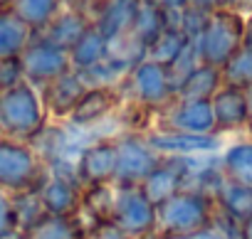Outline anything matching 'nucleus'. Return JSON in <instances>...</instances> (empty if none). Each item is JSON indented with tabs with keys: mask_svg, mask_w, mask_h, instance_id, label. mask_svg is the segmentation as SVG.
<instances>
[{
	"mask_svg": "<svg viewBox=\"0 0 252 239\" xmlns=\"http://www.w3.org/2000/svg\"><path fill=\"white\" fill-rule=\"evenodd\" d=\"M50 126V116L45 111L40 89L25 79L10 89L0 91V136L32 143Z\"/></svg>",
	"mask_w": 252,
	"mask_h": 239,
	"instance_id": "f257e3e1",
	"label": "nucleus"
},
{
	"mask_svg": "<svg viewBox=\"0 0 252 239\" xmlns=\"http://www.w3.org/2000/svg\"><path fill=\"white\" fill-rule=\"evenodd\" d=\"M218 222L215 200L200 190L186 187L156 207V237H176L205 229Z\"/></svg>",
	"mask_w": 252,
	"mask_h": 239,
	"instance_id": "f03ea898",
	"label": "nucleus"
},
{
	"mask_svg": "<svg viewBox=\"0 0 252 239\" xmlns=\"http://www.w3.org/2000/svg\"><path fill=\"white\" fill-rule=\"evenodd\" d=\"M121 96L124 104H129L144 113H161L176 101V89L171 84L168 69L151 62L141 59L131 72L121 81Z\"/></svg>",
	"mask_w": 252,
	"mask_h": 239,
	"instance_id": "7ed1b4c3",
	"label": "nucleus"
},
{
	"mask_svg": "<svg viewBox=\"0 0 252 239\" xmlns=\"http://www.w3.org/2000/svg\"><path fill=\"white\" fill-rule=\"evenodd\" d=\"M242 32H245V15L230 8L213 10L203 32L193 40L200 64L220 69L237 50H242Z\"/></svg>",
	"mask_w": 252,
	"mask_h": 239,
	"instance_id": "20e7f679",
	"label": "nucleus"
},
{
	"mask_svg": "<svg viewBox=\"0 0 252 239\" xmlns=\"http://www.w3.org/2000/svg\"><path fill=\"white\" fill-rule=\"evenodd\" d=\"M45 170H47V163L32 148V143L0 136V190H5L10 195L35 190Z\"/></svg>",
	"mask_w": 252,
	"mask_h": 239,
	"instance_id": "39448f33",
	"label": "nucleus"
},
{
	"mask_svg": "<svg viewBox=\"0 0 252 239\" xmlns=\"http://www.w3.org/2000/svg\"><path fill=\"white\" fill-rule=\"evenodd\" d=\"M119 158H116V173L114 185L116 187H139L151 170L158 165L161 156L146 143L141 131H124L116 136Z\"/></svg>",
	"mask_w": 252,
	"mask_h": 239,
	"instance_id": "423d86ee",
	"label": "nucleus"
},
{
	"mask_svg": "<svg viewBox=\"0 0 252 239\" xmlns=\"http://www.w3.org/2000/svg\"><path fill=\"white\" fill-rule=\"evenodd\" d=\"M18 62H20L23 79L28 84H32L35 89H42L52 79L72 72L69 52L57 47V45H52V42H47L42 35H32L30 45L23 50Z\"/></svg>",
	"mask_w": 252,
	"mask_h": 239,
	"instance_id": "0eeeda50",
	"label": "nucleus"
},
{
	"mask_svg": "<svg viewBox=\"0 0 252 239\" xmlns=\"http://www.w3.org/2000/svg\"><path fill=\"white\" fill-rule=\"evenodd\" d=\"M116 224L131 239L156 237V205L141 192V187H116V205L111 214Z\"/></svg>",
	"mask_w": 252,
	"mask_h": 239,
	"instance_id": "6e6552de",
	"label": "nucleus"
},
{
	"mask_svg": "<svg viewBox=\"0 0 252 239\" xmlns=\"http://www.w3.org/2000/svg\"><path fill=\"white\" fill-rule=\"evenodd\" d=\"M141 133L161 158H203V156H218L222 151V138L215 133L195 136V133H181L161 126L146 129Z\"/></svg>",
	"mask_w": 252,
	"mask_h": 239,
	"instance_id": "1a4fd4ad",
	"label": "nucleus"
},
{
	"mask_svg": "<svg viewBox=\"0 0 252 239\" xmlns=\"http://www.w3.org/2000/svg\"><path fill=\"white\" fill-rule=\"evenodd\" d=\"M79 8L87 13L92 25L114 42L131 35L141 0H82Z\"/></svg>",
	"mask_w": 252,
	"mask_h": 239,
	"instance_id": "9d476101",
	"label": "nucleus"
},
{
	"mask_svg": "<svg viewBox=\"0 0 252 239\" xmlns=\"http://www.w3.org/2000/svg\"><path fill=\"white\" fill-rule=\"evenodd\" d=\"M116 158H119V146L116 136H101L87 143L77 160H74V178L82 187L92 185H106L114 183L116 173Z\"/></svg>",
	"mask_w": 252,
	"mask_h": 239,
	"instance_id": "9b49d317",
	"label": "nucleus"
},
{
	"mask_svg": "<svg viewBox=\"0 0 252 239\" xmlns=\"http://www.w3.org/2000/svg\"><path fill=\"white\" fill-rule=\"evenodd\" d=\"M35 190H37V197L47 214L77 217L82 210V185L77 183L74 173H64V170L47 165V170Z\"/></svg>",
	"mask_w": 252,
	"mask_h": 239,
	"instance_id": "f8f14e48",
	"label": "nucleus"
},
{
	"mask_svg": "<svg viewBox=\"0 0 252 239\" xmlns=\"http://www.w3.org/2000/svg\"><path fill=\"white\" fill-rule=\"evenodd\" d=\"M121 106L124 96L119 86H87V91L67 116V124L74 129H94L109 118H116Z\"/></svg>",
	"mask_w": 252,
	"mask_h": 239,
	"instance_id": "ddd939ff",
	"label": "nucleus"
},
{
	"mask_svg": "<svg viewBox=\"0 0 252 239\" xmlns=\"http://www.w3.org/2000/svg\"><path fill=\"white\" fill-rule=\"evenodd\" d=\"M158 126L181 131V133H195V136H213L215 133V116L210 101H186L176 99L166 111L158 113ZM218 136V133H215Z\"/></svg>",
	"mask_w": 252,
	"mask_h": 239,
	"instance_id": "4468645a",
	"label": "nucleus"
},
{
	"mask_svg": "<svg viewBox=\"0 0 252 239\" xmlns=\"http://www.w3.org/2000/svg\"><path fill=\"white\" fill-rule=\"evenodd\" d=\"M188 175H190V158H161L158 165L139 187L158 207L161 202L188 187Z\"/></svg>",
	"mask_w": 252,
	"mask_h": 239,
	"instance_id": "2eb2a0df",
	"label": "nucleus"
},
{
	"mask_svg": "<svg viewBox=\"0 0 252 239\" xmlns=\"http://www.w3.org/2000/svg\"><path fill=\"white\" fill-rule=\"evenodd\" d=\"M87 91V81L82 79L79 72H67L57 79H52L50 84H45L40 89V96H42V104H45V111L50 118H64L72 113V108L77 106V101L82 99V94Z\"/></svg>",
	"mask_w": 252,
	"mask_h": 239,
	"instance_id": "dca6fc26",
	"label": "nucleus"
},
{
	"mask_svg": "<svg viewBox=\"0 0 252 239\" xmlns=\"http://www.w3.org/2000/svg\"><path fill=\"white\" fill-rule=\"evenodd\" d=\"M213 116H215V133H237L247 131V94L235 86H220L218 94L210 99Z\"/></svg>",
	"mask_w": 252,
	"mask_h": 239,
	"instance_id": "f3484780",
	"label": "nucleus"
},
{
	"mask_svg": "<svg viewBox=\"0 0 252 239\" xmlns=\"http://www.w3.org/2000/svg\"><path fill=\"white\" fill-rule=\"evenodd\" d=\"M213 200H215L218 219H222L232 229H237L245 219L252 217V187L250 185H240V183L222 178Z\"/></svg>",
	"mask_w": 252,
	"mask_h": 239,
	"instance_id": "a211bd4d",
	"label": "nucleus"
},
{
	"mask_svg": "<svg viewBox=\"0 0 252 239\" xmlns=\"http://www.w3.org/2000/svg\"><path fill=\"white\" fill-rule=\"evenodd\" d=\"M92 27V20L87 18V13L79 5H64L60 10V15L37 35H42L47 42L62 47V50H72L77 45V40Z\"/></svg>",
	"mask_w": 252,
	"mask_h": 239,
	"instance_id": "6ab92c4d",
	"label": "nucleus"
},
{
	"mask_svg": "<svg viewBox=\"0 0 252 239\" xmlns=\"http://www.w3.org/2000/svg\"><path fill=\"white\" fill-rule=\"evenodd\" d=\"M20 239H87V224L77 217H60V214H42Z\"/></svg>",
	"mask_w": 252,
	"mask_h": 239,
	"instance_id": "aec40b11",
	"label": "nucleus"
},
{
	"mask_svg": "<svg viewBox=\"0 0 252 239\" xmlns=\"http://www.w3.org/2000/svg\"><path fill=\"white\" fill-rule=\"evenodd\" d=\"M32 35L35 32L10 8H0V62L18 59L30 45Z\"/></svg>",
	"mask_w": 252,
	"mask_h": 239,
	"instance_id": "412c9836",
	"label": "nucleus"
},
{
	"mask_svg": "<svg viewBox=\"0 0 252 239\" xmlns=\"http://www.w3.org/2000/svg\"><path fill=\"white\" fill-rule=\"evenodd\" d=\"M114 205H116V185L114 183L82 187V210H79V217L84 219L87 229L92 224H99V222H111Z\"/></svg>",
	"mask_w": 252,
	"mask_h": 239,
	"instance_id": "4be33fe9",
	"label": "nucleus"
},
{
	"mask_svg": "<svg viewBox=\"0 0 252 239\" xmlns=\"http://www.w3.org/2000/svg\"><path fill=\"white\" fill-rule=\"evenodd\" d=\"M222 86V74L218 67L210 64H198L176 89V99H186V101H210L218 89Z\"/></svg>",
	"mask_w": 252,
	"mask_h": 239,
	"instance_id": "5701e85b",
	"label": "nucleus"
},
{
	"mask_svg": "<svg viewBox=\"0 0 252 239\" xmlns=\"http://www.w3.org/2000/svg\"><path fill=\"white\" fill-rule=\"evenodd\" d=\"M220 170L227 180L252 187V141H235L218 156Z\"/></svg>",
	"mask_w": 252,
	"mask_h": 239,
	"instance_id": "b1692460",
	"label": "nucleus"
},
{
	"mask_svg": "<svg viewBox=\"0 0 252 239\" xmlns=\"http://www.w3.org/2000/svg\"><path fill=\"white\" fill-rule=\"evenodd\" d=\"M8 8L37 35L60 15L64 0H10Z\"/></svg>",
	"mask_w": 252,
	"mask_h": 239,
	"instance_id": "393cba45",
	"label": "nucleus"
},
{
	"mask_svg": "<svg viewBox=\"0 0 252 239\" xmlns=\"http://www.w3.org/2000/svg\"><path fill=\"white\" fill-rule=\"evenodd\" d=\"M106 54H109V40L92 25L77 40V45L69 50V62H72V69L74 72H87L94 64H99Z\"/></svg>",
	"mask_w": 252,
	"mask_h": 239,
	"instance_id": "a878e982",
	"label": "nucleus"
},
{
	"mask_svg": "<svg viewBox=\"0 0 252 239\" xmlns=\"http://www.w3.org/2000/svg\"><path fill=\"white\" fill-rule=\"evenodd\" d=\"M190 37L183 32V30H178V27H166L149 47H146V59H151V62H156V64H161V67H171L188 47H190Z\"/></svg>",
	"mask_w": 252,
	"mask_h": 239,
	"instance_id": "bb28decb",
	"label": "nucleus"
},
{
	"mask_svg": "<svg viewBox=\"0 0 252 239\" xmlns=\"http://www.w3.org/2000/svg\"><path fill=\"white\" fill-rule=\"evenodd\" d=\"M166 27H168L166 25V13H161V10L141 3L139 15H136V23H134V30H131V37L146 50Z\"/></svg>",
	"mask_w": 252,
	"mask_h": 239,
	"instance_id": "cd10ccee",
	"label": "nucleus"
},
{
	"mask_svg": "<svg viewBox=\"0 0 252 239\" xmlns=\"http://www.w3.org/2000/svg\"><path fill=\"white\" fill-rule=\"evenodd\" d=\"M220 74H222V84L225 86H235V89L247 91L252 86V52L245 50V47L237 50L220 67Z\"/></svg>",
	"mask_w": 252,
	"mask_h": 239,
	"instance_id": "c85d7f7f",
	"label": "nucleus"
},
{
	"mask_svg": "<svg viewBox=\"0 0 252 239\" xmlns=\"http://www.w3.org/2000/svg\"><path fill=\"white\" fill-rule=\"evenodd\" d=\"M13 207H15V222H18V232H28L42 214V202L37 197V190H25V192H15L13 195Z\"/></svg>",
	"mask_w": 252,
	"mask_h": 239,
	"instance_id": "c756f323",
	"label": "nucleus"
},
{
	"mask_svg": "<svg viewBox=\"0 0 252 239\" xmlns=\"http://www.w3.org/2000/svg\"><path fill=\"white\" fill-rule=\"evenodd\" d=\"M200 64V59H198V52H195V47H193V42H190V47L168 67V77H171V84H173V89H178L181 86V81L195 69Z\"/></svg>",
	"mask_w": 252,
	"mask_h": 239,
	"instance_id": "7c9ffc66",
	"label": "nucleus"
},
{
	"mask_svg": "<svg viewBox=\"0 0 252 239\" xmlns=\"http://www.w3.org/2000/svg\"><path fill=\"white\" fill-rule=\"evenodd\" d=\"M154 239H237V229H232L230 224H225L222 219H218L215 224L190 232V234H176V237H154Z\"/></svg>",
	"mask_w": 252,
	"mask_h": 239,
	"instance_id": "2f4dec72",
	"label": "nucleus"
},
{
	"mask_svg": "<svg viewBox=\"0 0 252 239\" xmlns=\"http://www.w3.org/2000/svg\"><path fill=\"white\" fill-rule=\"evenodd\" d=\"M18 232L15 222V207H13V195L0 190V237H8Z\"/></svg>",
	"mask_w": 252,
	"mask_h": 239,
	"instance_id": "473e14b6",
	"label": "nucleus"
},
{
	"mask_svg": "<svg viewBox=\"0 0 252 239\" xmlns=\"http://www.w3.org/2000/svg\"><path fill=\"white\" fill-rule=\"evenodd\" d=\"M18 81H23V72H20V62L10 59V62H0V91L15 86Z\"/></svg>",
	"mask_w": 252,
	"mask_h": 239,
	"instance_id": "72a5a7b5",
	"label": "nucleus"
},
{
	"mask_svg": "<svg viewBox=\"0 0 252 239\" xmlns=\"http://www.w3.org/2000/svg\"><path fill=\"white\" fill-rule=\"evenodd\" d=\"M87 239H131L129 234H124L116 224L111 222H99V224H92L87 229Z\"/></svg>",
	"mask_w": 252,
	"mask_h": 239,
	"instance_id": "f704fd0d",
	"label": "nucleus"
},
{
	"mask_svg": "<svg viewBox=\"0 0 252 239\" xmlns=\"http://www.w3.org/2000/svg\"><path fill=\"white\" fill-rule=\"evenodd\" d=\"M141 3H146L161 13H176V10H183L186 5H190V0H141Z\"/></svg>",
	"mask_w": 252,
	"mask_h": 239,
	"instance_id": "c9c22d12",
	"label": "nucleus"
},
{
	"mask_svg": "<svg viewBox=\"0 0 252 239\" xmlns=\"http://www.w3.org/2000/svg\"><path fill=\"white\" fill-rule=\"evenodd\" d=\"M193 5L213 13V10H222V8H230V0H190Z\"/></svg>",
	"mask_w": 252,
	"mask_h": 239,
	"instance_id": "e433bc0d",
	"label": "nucleus"
},
{
	"mask_svg": "<svg viewBox=\"0 0 252 239\" xmlns=\"http://www.w3.org/2000/svg\"><path fill=\"white\" fill-rule=\"evenodd\" d=\"M230 10L240 15H252V0H230Z\"/></svg>",
	"mask_w": 252,
	"mask_h": 239,
	"instance_id": "4c0bfd02",
	"label": "nucleus"
},
{
	"mask_svg": "<svg viewBox=\"0 0 252 239\" xmlns=\"http://www.w3.org/2000/svg\"><path fill=\"white\" fill-rule=\"evenodd\" d=\"M242 47L252 52V15H245V32H242Z\"/></svg>",
	"mask_w": 252,
	"mask_h": 239,
	"instance_id": "58836bf2",
	"label": "nucleus"
},
{
	"mask_svg": "<svg viewBox=\"0 0 252 239\" xmlns=\"http://www.w3.org/2000/svg\"><path fill=\"white\" fill-rule=\"evenodd\" d=\"M237 239H252V217L237 227Z\"/></svg>",
	"mask_w": 252,
	"mask_h": 239,
	"instance_id": "ea45409f",
	"label": "nucleus"
},
{
	"mask_svg": "<svg viewBox=\"0 0 252 239\" xmlns=\"http://www.w3.org/2000/svg\"><path fill=\"white\" fill-rule=\"evenodd\" d=\"M245 94H247V131L252 133V86Z\"/></svg>",
	"mask_w": 252,
	"mask_h": 239,
	"instance_id": "a19ab883",
	"label": "nucleus"
},
{
	"mask_svg": "<svg viewBox=\"0 0 252 239\" xmlns=\"http://www.w3.org/2000/svg\"><path fill=\"white\" fill-rule=\"evenodd\" d=\"M82 0H64V5H79Z\"/></svg>",
	"mask_w": 252,
	"mask_h": 239,
	"instance_id": "79ce46f5",
	"label": "nucleus"
},
{
	"mask_svg": "<svg viewBox=\"0 0 252 239\" xmlns=\"http://www.w3.org/2000/svg\"><path fill=\"white\" fill-rule=\"evenodd\" d=\"M10 5V0H0V8H8Z\"/></svg>",
	"mask_w": 252,
	"mask_h": 239,
	"instance_id": "37998d69",
	"label": "nucleus"
}]
</instances>
